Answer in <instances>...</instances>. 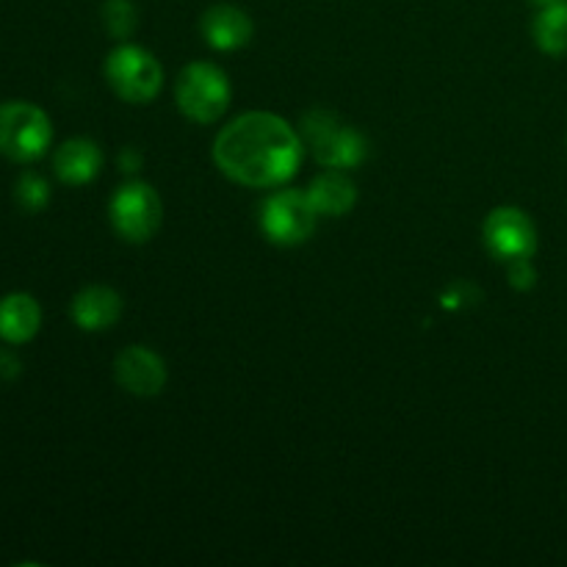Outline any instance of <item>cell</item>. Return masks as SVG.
<instances>
[{
  "label": "cell",
  "mask_w": 567,
  "mask_h": 567,
  "mask_svg": "<svg viewBox=\"0 0 567 567\" xmlns=\"http://www.w3.org/2000/svg\"><path fill=\"white\" fill-rule=\"evenodd\" d=\"M233 86L221 66L210 61H192L175 81V103L194 125H214L230 109Z\"/></svg>",
  "instance_id": "obj_3"
},
{
  "label": "cell",
  "mask_w": 567,
  "mask_h": 567,
  "mask_svg": "<svg viewBox=\"0 0 567 567\" xmlns=\"http://www.w3.org/2000/svg\"><path fill=\"white\" fill-rule=\"evenodd\" d=\"M565 144H567V138H565Z\"/></svg>",
  "instance_id": "obj_22"
},
{
  "label": "cell",
  "mask_w": 567,
  "mask_h": 567,
  "mask_svg": "<svg viewBox=\"0 0 567 567\" xmlns=\"http://www.w3.org/2000/svg\"><path fill=\"white\" fill-rule=\"evenodd\" d=\"M120 169L125 172V175H133V172L142 169V153H138L136 147H125L120 153Z\"/></svg>",
  "instance_id": "obj_20"
},
{
  "label": "cell",
  "mask_w": 567,
  "mask_h": 567,
  "mask_svg": "<svg viewBox=\"0 0 567 567\" xmlns=\"http://www.w3.org/2000/svg\"><path fill=\"white\" fill-rule=\"evenodd\" d=\"M103 150L97 142L86 136L66 138L53 155V169L55 177L66 186H86L103 169Z\"/></svg>",
  "instance_id": "obj_12"
},
{
  "label": "cell",
  "mask_w": 567,
  "mask_h": 567,
  "mask_svg": "<svg viewBox=\"0 0 567 567\" xmlns=\"http://www.w3.org/2000/svg\"><path fill=\"white\" fill-rule=\"evenodd\" d=\"M321 216L316 214L308 192L280 188L260 205V230L277 247H299L316 233Z\"/></svg>",
  "instance_id": "obj_7"
},
{
  "label": "cell",
  "mask_w": 567,
  "mask_h": 567,
  "mask_svg": "<svg viewBox=\"0 0 567 567\" xmlns=\"http://www.w3.org/2000/svg\"><path fill=\"white\" fill-rule=\"evenodd\" d=\"M39 327H42V308L31 293L14 291L0 299V338L9 347L33 341Z\"/></svg>",
  "instance_id": "obj_13"
},
{
  "label": "cell",
  "mask_w": 567,
  "mask_h": 567,
  "mask_svg": "<svg viewBox=\"0 0 567 567\" xmlns=\"http://www.w3.org/2000/svg\"><path fill=\"white\" fill-rule=\"evenodd\" d=\"M305 153L302 133L271 111H247L214 138L216 169L247 188H282L302 169Z\"/></svg>",
  "instance_id": "obj_1"
},
{
  "label": "cell",
  "mask_w": 567,
  "mask_h": 567,
  "mask_svg": "<svg viewBox=\"0 0 567 567\" xmlns=\"http://www.w3.org/2000/svg\"><path fill=\"white\" fill-rule=\"evenodd\" d=\"M122 302L120 293L109 286H86L72 297L70 316L75 321L78 330L83 332H105L122 319Z\"/></svg>",
  "instance_id": "obj_11"
},
{
  "label": "cell",
  "mask_w": 567,
  "mask_h": 567,
  "mask_svg": "<svg viewBox=\"0 0 567 567\" xmlns=\"http://www.w3.org/2000/svg\"><path fill=\"white\" fill-rule=\"evenodd\" d=\"M17 205H20L25 214H39V210L48 208L50 203V186L42 175L37 172H22L20 181L14 186Z\"/></svg>",
  "instance_id": "obj_17"
},
{
  "label": "cell",
  "mask_w": 567,
  "mask_h": 567,
  "mask_svg": "<svg viewBox=\"0 0 567 567\" xmlns=\"http://www.w3.org/2000/svg\"><path fill=\"white\" fill-rule=\"evenodd\" d=\"M100 20L109 37H114L116 42H127L138 28V9L133 0H105Z\"/></svg>",
  "instance_id": "obj_16"
},
{
  "label": "cell",
  "mask_w": 567,
  "mask_h": 567,
  "mask_svg": "<svg viewBox=\"0 0 567 567\" xmlns=\"http://www.w3.org/2000/svg\"><path fill=\"white\" fill-rule=\"evenodd\" d=\"M114 380L131 396L153 399L166 388L169 371H166L164 358L158 352L142 347V343H133V347H125L116 354Z\"/></svg>",
  "instance_id": "obj_9"
},
{
  "label": "cell",
  "mask_w": 567,
  "mask_h": 567,
  "mask_svg": "<svg viewBox=\"0 0 567 567\" xmlns=\"http://www.w3.org/2000/svg\"><path fill=\"white\" fill-rule=\"evenodd\" d=\"M199 33L216 53H233L252 42L255 25L244 9L233 3H214L199 17Z\"/></svg>",
  "instance_id": "obj_10"
},
{
  "label": "cell",
  "mask_w": 567,
  "mask_h": 567,
  "mask_svg": "<svg viewBox=\"0 0 567 567\" xmlns=\"http://www.w3.org/2000/svg\"><path fill=\"white\" fill-rule=\"evenodd\" d=\"M53 142L50 116L28 100L0 103V155L17 164H33Z\"/></svg>",
  "instance_id": "obj_5"
},
{
  "label": "cell",
  "mask_w": 567,
  "mask_h": 567,
  "mask_svg": "<svg viewBox=\"0 0 567 567\" xmlns=\"http://www.w3.org/2000/svg\"><path fill=\"white\" fill-rule=\"evenodd\" d=\"M482 241H485L487 252L502 264L535 258L537 227L532 216L518 205H498L482 225Z\"/></svg>",
  "instance_id": "obj_8"
},
{
  "label": "cell",
  "mask_w": 567,
  "mask_h": 567,
  "mask_svg": "<svg viewBox=\"0 0 567 567\" xmlns=\"http://www.w3.org/2000/svg\"><path fill=\"white\" fill-rule=\"evenodd\" d=\"M532 37L540 53L559 59L567 55V0L543 6L532 20Z\"/></svg>",
  "instance_id": "obj_15"
},
{
  "label": "cell",
  "mask_w": 567,
  "mask_h": 567,
  "mask_svg": "<svg viewBox=\"0 0 567 567\" xmlns=\"http://www.w3.org/2000/svg\"><path fill=\"white\" fill-rule=\"evenodd\" d=\"M305 138V147L313 153L324 169H358L365 158H369V142L363 133L354 125L343 122L341 116L332 111L313 109L302 116V127H299Z\"/></svg>",
  "instance_id": "obj_2"
},
{
  "label": "cell",
  "mask_w": 567,
  "mask_h": 567,
  "mask_svg": "<svg viewBox=\"0 0 567 567\" xmlns=\"http://www.w3.org/2000/svg\"><path fill=\"white\" fill-rule=\"evenodd\" d=\"M161 219H164V205L150 183H122L109 203L111 227L127 244H147L158 233Z\"/></svg>",
  "instance_id": "obj_6"
},
{
  "label": "cell",
  "mask_w": 567,
  "mask_h": 567,
  "mask_svg": "<svg viewBox=\"0 0 567 567\" xmlns=\"http://www.w3.org/2000/svg\"><path fill=\"white\" fill-rule=\"evenodd\" d=\"M507 277H509V286H513L515 291H529V288H535L537 282V269L535 264H532V258H520V260H513V264H507Z\"/></svg>",
  "instance_id": "obj_18"
},
{
  "label": "cell",
  "mask_w": 567,
  "mask_h": 567,
  "mask_svg": "<svg viewBox=\"0 0 567 567\" xmlns=\"http://www.w3.org/2000/svg\"><path fill=\"white\" fill-rule=\"evenodd\" d=\"M20 377V360H17L14 352L9 349H0V380L11 382Z\"/></svg>",
  "instance_id": "obj_19"
},
{
  "label": "cell",
  "mask_w": 567,
  "mask_h": 567,
  "mask_svg": "<svg viewBox=\"0 0 567 567\" xmlns=\"http://www.w3.org/2000/svg\"><path fill=\"white\" fill-rule=\"evenodd\" d=\"M532 6H537V9H543V6H551V3H559V0H529Z\"/></svg>",
  "instance_id": "obj_21"
},
{
  "label": "cell",
  "mask_w": 567,
  "mask_h": 567,
  "mask_svg": "<svg viewBox=\"0 0 567 567\" xmlns=\"http://www.w3.org/2000/svg\"><path fill=\"white\" fill-rule=\"evenodd\" d=\"M103 75L111 92L131 105L153 103L164 86V66L150 50L133 42H120L105 55Z\"/></svg>",
  "instance_id": "obj_4"
},
{
  "label": "cell",
  "mask_w": 567,
  "mask_h": 567,
  "mask_svg": "<svg viewBox=\"0 0 567 567\" xmlns=\"http://www.w3.org/2000/svg\"><path fill=\"white\" fill-rule=\"evenodd\" d=\"M308 197L313 203L319 216H347L358 203V186L352 177L341 169H324L319 177H313L308 188Z\"/></svg>",
  "instance_id": "obj_14"
}]
</instances>
